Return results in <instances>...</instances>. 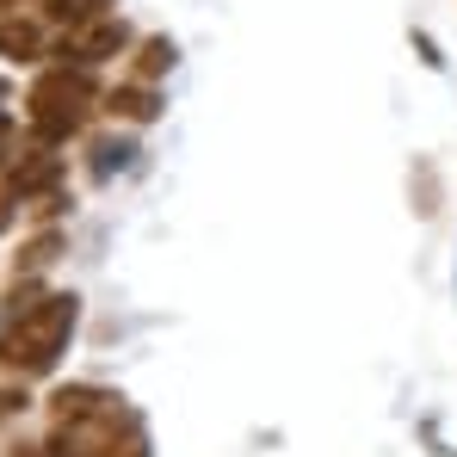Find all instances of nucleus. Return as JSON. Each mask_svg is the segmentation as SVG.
Masks as SVG:
<instances>
[{
	"instance_id": "nucleus-1",
	"label": "nucleus",
	"mask_w": 457,
	"mask_h": 457,
	"mask_svg": "<svg viewBox=\"0 0 457 457\" xmlns=\"http://www.w3.org/2000/svg\"><path fill=\"white\" fill-rule=\"evenodd\" d=\"M75 315H80V303L62 297V291H56V297H37L25 315H12V328L0 334V365L19 371V378H44V371L62 359V346H69Z\"/></svg>"
},
{
	"instance_id": "nucleus-2",
	"label": "nucleus",
	"mask_w": 457,
	"mask_h": 457,
	"mask_svg": "<svg viewBox=\"0 0 457 457\" xmlns=\"http://www.w3.org/2000/svg\"><path fill=\"white\" fill-rule=\"evenodd\" d=\"M93 99H99V87L80 75V69H50V75L31 80V93H25V105H31V130L44 137V143H69L80 124H87V112H93Z\"/></svg>"
},
{
	"instance_id": "nucleus-3",
	"label": "nucleus",
	"mask_w": 457,
	"mask_h": 457,
	"mask_svg": "<svg viewBox=\"0 0 457 457\" xmlns=\"http://www.w3.org/2000/svg\"><path fill=\"white\" fill-rule=\"evenodd\" d=\"M130 44V25L124 19H93V25H69V37L56 44V56L62 62H75V69H93V62H105V56H118Z\"/></svg>"
},
{
	"instance_id": "nucleus-4",
	"label": "nucleus",
	"mask_w": 457,
	"mask_h": 457,
	"mask_svg": "<svg viewBox=\"0 0 457 457\" xmlns=\"http://www.w3.org/2000/svg\"><path fill=\"white\" fill-rule=\"evenodd\" d=\"M62 179V154H31V161H19L12 173H6V198H44L50 186Z\"/></svg>"
},
{
	"instance_id": "nucleus-5",
	"label": "nucleus",
	"mask_w": 457,
	"mask_h": 457,
	"mask_svg": "<svg viewBox=\"0 0 457 457\" xmlns=\"http://www.w3.org/2000/svg\"><path fill=\"white\" fill-rule=\"evenodd\" d=\"M105 112L112 118H130V124H149V118H161V99H154L149 80H137V87H112L105 93Z\"/></svg>"
},
{
	"instance_id": "nucleus-6",
	"label": "nucleus",
	"mask_w": 457,
	"mask_h": 457,
	"mask_svg": "<svg viewBox=\"0 0 457 457\" xmlns=\"http://www.w3.org/2000/svg\"><path fill=\"white\" fill-rule=\"evenodd\" d=\"M0 56L6 62H37L44 56V31L31 19H0Z\"/></svg>"
},
{
	"instance_id": "nucleus-7",
	"label": "nucleus",
	"mask_w": 457,
	"mask_h": 457,
	"mask_svg": "<svg viewBox=\"0 0 457 457\" xmlns=\"http://www.w3.org/2000/svg\"><path fill=\"white\" fill-rule=\"evenodd\" d=\"M105 6L112 0H44V12L56 25H93V19H105Z\"/></svg>"
},
{
	"instance_id": "nucleus-8",
	"label": "nucleus",
	"mask_w": 457,
	"mask_h": 457,
	"mask_svg": "<svg viewBox=\"0 0 457 457\" xmlns=\"http://www.w3.org/2000/svg\"><path fill=\"white\" fill-rule=\"evenodd\" d=\"M173 69V44L167 37H143V50H137V80H161Z\"/></svg>"
},
{
	"instance_id": "nucleus-9",
	"label": "nucleus",
	"mask_w": 457,
	"mask_h": 457,
	"mask_svg": "<svg viewBox=\"0 0 457 457\" xmlns=\"http://www.w3.org/2000/svg\"><path fill=\"white\" fill-rule=\"evenodd\" d=\"M130 143H93V173H99V179H105V173H112V167H130Z\"/></svg>"
},
{
	"instance_id": "nucleus-10",
	"label": "nucleus",
	"mask_w": 457,
	"mask_h": 457,
	"mask_svg": "<svg viewBox=\"0 0 457 457\" xmlns=\"http://www.w3.org/2000/svg\"><path fill=\"white\" fill-rule=\"evenodd\" d=\"M50 260H56V235H37V241H31V247H25V260H19V272H25V278H31V272H44V266H50Z\"/></svg>"
},
{
	"instance_id": "nucleus-11",
	"label": "nucleus",
	"mask_w": 457,
	"mask_h": 457,
	"mask_svg": "<svg viewBox=\"0 0 457 457\" xmlns=\"http://www.w3.org/2000/svg\"><path fill=\"white\" fill-rule=\"evenodd\" d=\"M414 179H420V204H414V211H420V217H433V211H439V179H433V167L420 161V167H414Z\"/></svg>"
},
{
	"instance_id": "nucleus-12",
	"label": "nucleus",
	"mask_w": 457,
	"mask_h": 457,
	"mask_svg": "<svg viewBox=\"0 0 457 457\" xmlns=\"http://www.w3.org/2000/svg\"><path fill=\"white\" fill-rule=\"evenodd\" d=\"M25 402H31L25 389H0V420H12V414H25Z\"/></svg>"
},
{
	"instance_id": "nucleus-13",
	"label": "nucleus",
	"mask_w": 457,
	"mask_h": 457,
	"mask_svg": "<svg viewBox=\"0 0 457 457\" xmlns=\"http://www.w3.org/2000/svg\"><path fill=\"white\" fill-rule=\"evenodd\" d=\"M6 149H12V118L0 112V167H6Z\"/></svg>"
},
{
	"instance_id": "nucleus-14",
	"label": "nucleus",
	"mask_w": 457,
	"mask_h": 457,
	"mask_svg": "<svg viewBox=\"0 0 457 457\" xmlns=\"http://www.w3.org/2000/svg\"><path fill=\"white\" fill-rule=\"evenodd\" d=\"M12 457H56V452H50V445H19Z\"/></svg>"
},
{
	"instance_id": "nucleus-15",
	"label": "nucleus",
	"mask_w": 457,
	"mask_h": 457,
	"mask_svg": "<svg viewBox=\"0 0 457 457\" xmlns=\"http://www.w3.org/2000/svg\"><path fill=\"white\" fill-rule=\"evenodd\" d=\"M0 228H6V198H0Z\"/></svg>"
},
{
	"instance_id": "nucleus-16",
	"label": "nucleus",
	"mask_w": 457,
	"mask_h": 457,
	"mask_svg": "<svg viewBox=\"0 0 457 457\" xmlns=\"http://www.w3.org/2000/svg\"><path fill=\"white\" fill-rule=\"evenodd\" d=\"M0 99H6V87H0Z\"/></svg>"
},
{
	"instance_id": "nucleus-17",
	"label": "nucleus",
	"mask_w": 457,
	"mask_h": 457,
	"mask_svg": "<svg viewBox=\"0 0 457 457\" xmlns=\"http://www.w3.org/2000/svg\"><path fill=\"white\" fill-rule=\"evenodd\" d=\"M0 6H12V0H0Z\"/></svg>"
}]
</instances>
